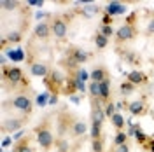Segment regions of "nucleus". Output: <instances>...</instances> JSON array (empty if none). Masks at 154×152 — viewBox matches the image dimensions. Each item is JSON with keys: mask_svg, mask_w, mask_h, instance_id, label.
Listing matches in <instances>:
<instances>
[{"mask_svg": "<svg viewBox=\"0 0 154 152\" xmlns=\"http://www.w3.org/2000/svg\"><path fill=\"white\" fill-rule=\"evenodd\" d=\"M112 143H114V147H119V145L128 143V133H126V129L125 131H117L114 135V138H112Z\"/></svg>", "mask_w": 154, "mask_h": 152, "instance_id": "nucleus-31", "label": "nucleus"}, {"mask_svg": "<svg viewBox=\"0 0 154 152\" xmlns=\"http://www.w3.org/2000/svg\"><path fill=\"white\" fill-rule=\"evenodd\" d=\"M68 74H72V75L75 77L77 81H81V82H88V79H91L89 72H86L82 67H79L77 70H74V72H68Z\"/></svg>", "mask_w": 154, "mask_h": 152, "instance_id": "nucleus-30", "label": "nucleus"}, {"mask_svg": "<svg viewBox=\"0 0 154 152\" xmlns=\"http://www.w3.org/2000/svg\"><path fill=\"white\" fill-rule=\"evenodd\" d=\"M56 152H74V147L68 138H61V140H56V145H54Z\"/></svg>", "mask_w": 154, "mask_h": 152, "instance_id": "nucleus-25", "label": "nucleus"}, {"mask_svg": "<svg viewBox=\"0 0 154 152\" xmlns=\"http://www.w3.org/2000/svg\"><path fill=\"white\" fill-rule=\"evenodd\" d=\"M125 103H126V102H116V110H117V112H121V110H123V107H125Z\"/></svg>", "mask_w": 154, "mask_h": 152, "instance_id": "nucleus-43", "label": "nucleus"}, {"mask_svg": "<svg viewBox=\"0 0 154 152\" xmlns=\"http://www.w3.org/2000/svg\"><path fill=\"white\" fill-rule=\"evenodd\" d=\"M145 33H147V35H154V16L149 19V23H147V28H145Z\"/></svg>", "mask_w": 154, "mask_h": 152, "instance_id": "nucleus-37", "label": "nucleus"}, {"mask_svg": "<svg viewBox=\"0 0 154 152\" xmlns=\"http://www.w3.org/2000/svg\"><path fill=\"white\" fill-rule=\"evenodd\" d=\"M88 95H89V100H102L100 98V84L91 81L88 84Z\"/></svg>", "mask_w": 154, "mask_h": 152, "instance_id": "nucleus-27", "label": "nucleus"}, {"mask_svg": "<svg viewBox=\"0 0 154 152\" xmlns=\"http://www.w3.org/2000/svg\"><path fill=\"white\" fill-rule=\"evenodd\" d=\"M133 18H135V14H131L130 16V21H126L125 25L116 32L114 38H116V44L117 46L126 44V42H130V40H133L137 37V28H135V25H133Z\"/></svg>", "mask_w": 154, "mask_h": 152, "instance_id": "nucleus-7", "label": "nucleus"}, {"mask_svg": "<svg viewBox=\"0 0 154 152\" xmlns=\"http://www.w3.org/2000/svg\"><path fill=\"white\" fill-rule=\"evenodd\" d=\"M89 138H91V142L103 138V123L91 121V124H89Z\"/></svg>", "mask_w": 154, "mask_h": 152, "instance_id": "nucleus-17", "label": "nucleus"}, {"mask_svg": "<svg viewBox=\"0 0 154 152\" xmlns=\"http://www.w3.org/2000/svg\"><path fill=\"white\" fill-rule=\"evenodd\" d=\"M26 5H32V7H44V0H28L26 2Z\"/></svg>", "mask_w": 154, "mask_h": 152, "instance_id": "nucleus-39", "label": "nucleus"}, {"mask_svg": "<svg viewBox=\"0 0 154 152\" xmlns=\"http://www.w3.org/2000/svg\"><path fill=\"white\" fill-rule=\"evenodd\" d=\"M137 91V86L135 84H131L130 81H125V82H121L119 84V93H121V96H131Z\"/></svg>", "mask_w": 154, "mask_h": 152, "instance_id": "nucleus-22", "label": "nucleus"}, {"mask_svg": "<svg viewBox=\"0 0 154 152\" xmlns=\"http://www.w3.org/2000/svg\"><path fill=\"white\" fill-rule=\"evenodd\" d=\"M30 121V117H25V115H18V117H4L2 119V135H14L18 133L19 129H25L26 123Z\"/></svg>", "mask_w": 154, "mask_h": 152, "instance_id": "nucleus-6", "label": "nucleus"}, {"mask_svg": "<svg viewBox=\"0 0 154 152\" xmlns=\"http://www.w3.org/2000/svg\"><path fill=\"white\" fill-rule=\"evenodd\" d=\"M152 79H154V75H152Z\"/></svg>", "mask_w": 154, "mask_h": 152, "instance_id": "nucleus-48", "label": "nucleus"}, {"mask_svg": "<svg viewBox=\"0 0 154 152\" xmlns=\"http://www.w3.org/2000/svg\"><path fill=\"white\" fill-rule=\"evenodd\" d=\"M77 117L67 107L60 108V112L56 115V140H61V138H70V131H72V126H74V121Z\"/></svg>", "mask_w": 154, "mask_h": 152, "instance_id": "nucleus-4", "label": "nucleus"}, {"mask_svg": "<svg viewBox=\"0 0 154 152\" xmlns=\"http://www.w3.org/2000/svg\"><path fill=\"white\" fill-rule=\"evenodd\" d=\"M49 98H51V93H49V91H44L42 95H37V96H35V105L42 108V107L49 105Z\"/></svg>", "mask_w": 154, "mask_h": 152, "instance_id": "nucleus-32", "label": "nucleus"}, {"mask_svg": "<svg viewBox=\"0 0 154 152\" xmlns=\"http://www.w3.org/2000/svg\"><path fill=\"white\" fill-rule=\"evenodd\" d=\"M151 114H152V115H154V108H152V110H151Z\"/></svg>", "mask_w": 154, "mask_h": 152, "instance_id": "nucleus-46", "label": "nucleus"}, {"mask_svg": "<svg viewBox=\"0 0 154 152\" xmlns=\"http://www.w3.org/2000/svg\"><path fill=\"white\" fill-rule=\"evenodd\" d=\"M103 108H105V115L109 117V119H110V117H112V115L117 112V110H116V103H112V102L105 103V107H103Z\"/></svg>", "mask_w": 154, "mask_h": 152, "instance_id": "nucleus-36", "label": "nucleus"}, {"mask_svg": "<svg viewBox=\"0 0 154 152\" xmlns=\"http://www.w3.org/2000/svg\"><path fill=\"white\" fill-rule=\"evenodd\" d=\"M53 115L54 114H46L32 131L35 140H37V145L44 152L53 150L56 145V135L53 133Z\"/></svg>", "mask_w": 154, "mask_h": 152, "instance_id": "nucleus-1", "label": "nucleus"}, {"mask_svg": "<svg viewBox=\"0 0 154 152\" xmlns=\"http://www.w3.org/2000/svg\"><path fill=\"white\" fill-rule=\"evenodd\" d=\"M58 98H60L58 95H51V98H49V105H56L58 103Z\"/></svg>", "mask_w": 154, "mask_h": 152, "instance_id": "nucleus-42", "label": "nucleus"}, {"mask_svg": "<svg viewBox=\"0 0 154 152\" xmlns=\"http://www.w3.org/2000/svg\"><path fill=\"white\" fill-rule=\"evenodd\" d=\"M32 138H35L33 136V133L32 135H26L23 140H19V142L14 143V147H12V150L14 152H35L33 150V147H32Z\"/></svg>", "mask_w": 154, "mask_h": 152, "instance_id": "nucleus-15", "label": "nucleus"}, {"mask_svg": "<svg viewBox=\"0 0 154 152\" xmlns=\"http://www.w3.org/2000/svg\"><path fill=\"white\" fill-rule=\"evenodd\" d=\"M103 11H105V14H109L110 18H114V16H121V14H125L126 12V5L123 4V2L114 0V2H107L105 7H103Z\"/></svg>", "mask_w": 154, "mask_h": 152, "instance_id": "nucleus-14", "label": "nucleus"}, {"mask_svg": "<svg viewBox=\"0 0 154 152\" xmlns=\"http://www.w3.org/2000/svg\"><path fill=\"white\" fill-rule=\"evenodd\" d=\"M28 70H30V75H32V77H38V79H46V77L49 75V72H51V68H49L48 63L38 61V59L30 61Z\"/></svg>", "mask_w": 154, "mask_h": 152, "instance_id": "nucleus-9", "label": "nucleus"}, {"mask_svg": "<svg viewBox=\"0 0 154 152\" xmlns=\"http://www.w3.org/2000/svg\"><path fill=\"white\" fill-rule=\"evenodd\" d=\"M2 84H4V89H5V91H11V89L25 87V86H28V82H26V79H25V72L19 67L4 65V67H2Z\"/></svg>", "mask_w": 154, "mask_h": 152, "instance_id": "nucleus-2", "label": "nucleus"}, {"mask_svg": "<svg viewBox=\"0 0 154 152\" xmlns=\"http://www.w3.org/2000/svg\"><path fill=\"white\" fill-rule=\"evenodd\" d=\"M81 98H82V95H74V96H70V100H72L74 103H79V102H81Z\"/></svg>", "mask_w": 154, "mask_h": 152, "instance_id": "nucleus-44", "label": "nucleus"}, {"mask_svg": "<svg viewBox=\"0 0 154 152\" xmlns=\"http://www.w3.org/2000/svg\"><path fill=\"white\" fill-rule=\"evenodd\" d=\"M135 138H137L138 145H142V147H144L145 143L149 142V138H151V136L145 133L142 128H140V124H137V126H135Z\"/></svg>", "mask_w": 154, "mask_h": 152, "instance_id": "nucleus-24", "label": "nucleus"}, {"mask_svg": "<svg viewBox=\"0 0 154 152\" xmlns=\"http://www.w3.org/2000/svg\"><path fill=\"white\" fill-rule=\"evenodd\" d=\"M107 152H112V150H107Z\"/></svg>", "mask_w": 154, "mask_h": 152, "instance_id": "nucleus-47", "label": "nucleus"}, {"mask_svg": "<svg viewBox=\"0 0 154 152\" xmlns=\"http://www.w3.org/2000/svg\"><path fill=\"white\" fill-rule=\"evenodd\" d=\"M51 32H53L54 38L65 40L68 35V21L63 16H54L51 19Z\"/></svg>", "mask_w": 154, "mask_h": 152, "instance_id": "nucleus-8", "label": "nucleus"}, {"mask_svg": "<svg viewBox=\"0 0 154 152\" xmlns=\"http://www.w3.org/2000/svg\"><path fill=\"white\" fill-rule=\"evenodd\" d=\"M110 124L114 126L116 131H125V126H126V117L121 112H116L112 117H110Z\"/></svg>", "mask_w": 154, "mask_h": 152, "instance_id": "nucleus-21", "label": "nucleus"}, {"mask_svg": "<svg viewBox=\"0 0 154 152\" xmlns=\"http://www.w3.org/2000/svg\"><path fill=\"white\" fill-rule=\"evenodd\" d=\"M44 84L48 87V91L51 95H63V89H65V84H67V74H63L60 68H51L49 75L46 79H42Z\"/></svg>", "mask_w": 154, "mask_h": 152, "instance_id": "nucleus-5", "label": "nucleus"}, {"mask_svg": "<svg viewBox=\"0 0 154 152\" xmlns=\"http://www.w3.org/2000/svg\"><path fill=\"white\" fill-rule=\"evenodd\" d=\"M89 103H91V119L89 121H100V123H103L107 119L105 115V103L102 102V100H89Z\"/></svg>", "mask_w": 154, "mask_h": 152, "instance_id": "nucleus-12", "label": "nucleus"}, {"mask_svg": "<svg viewBox=\"0 0 154 152\" xmlns=\"http://www.w3.org/2000/svg\"><path fill=\"white\" fill-rule=\"evenodd\" d=\"M103 143H105V138L93 140V142H91V152H107L105 147H103Z\"/></svg>", "mask_w": 154, "mask_h": 152, "instance_id": "nucleus-33", "label": "nucleus"}, {"mask_svg": "<svg viewBox=\"0 0 154 152\" xmlns=\"http://www.w3.org/2000/svg\"><path fill=\"white\" fill-rule=\"evenodd\" d=\"M126 110L130 112V115L133 117H142V115L149 114V107H147V102L145 100H135V102H130Z\"/></svg>", "mask_w": 154, "mask_h": 152, "instance_id": "nucleus-10", "label": "nucleus"}, {"mask_svg": "<svg viewBox=\"0 0 154 152\" xmlns=\"http://www.w3.org/2000/svg\"><path fill=\"white\" fill-rule=\"evenodd\" d=\"M89 75H91V81L93 82H103L105 79H109V70L105 67H95L91 72H89Z\"/></svg>", "mask_w": 154, "mask_h": 152, "instance_id": "nucleus-18", "label": "nucleus"}, {"mask_svg": "<svg viewBox=\"0 0 154 152\" xmlns=\"http://www.w3.org/2000/svg\"><path fill=\"white\" fill-rule=\"evenodd\" d=\"M21 38H23V35H21L19 30H12V32H9V33H4V35H2V47H5L7 42H11V44H18Z\"/></svg>", "mask_w": 154, "mask_h": 152, "instance_id": "nucleus-19", "label": "nucleus"}, {"mask_svg": "<svg viewBox=\"0 0 154 152\" xmlns=\"http://www.w3.org/2000/svg\"><path fill=\"white\" fill-rule=\"evenodd\" d=\"M2 152H14V150H2Z\"/></svg>", "mask_w": 154, "mask_h": 152, "instance_id": "nucleus-45", "label": "nucleus"}, {"mask_svg": "<svg viewBox=\"0 0 154 152\" xmlns=\"http://www.w3.org/2000/svg\"><path fill=\"white\" fill-rule=\"evenodd\" d=\"M110 150L112 152H130V145L125 143V145H119V147H112Z\"/></svg>", "mask_w": 154, "mask_h": 152, "instance_id": "nucleus-38", "label": "nucleus"}, {"mask_svg": "<svg viewBox=\"0 0 154 152\" xmlns=\"http://www.w3.org/2000/svg\"><path fill=\"white\" fill-rule=\"evenodd\" d=\"M110 95H112V91H110V79H105L103 82H100V98H102V102L109 103L110 102Z\"/></svg>", "mask_w": 154, "mask_h": 152, "instance_id": "nucleus-20", "label": "nucleus"}, {"mask_svg": "<svg viewBox=\"0 0 154 152\" xmlns=\"http://www.w3.org/2000/svg\"><path fill=\"white\" fill-rule=\"evenodd\" d=\"M12 143H14L12 135H4V140H2V150H7Z\"/></svg>", "mask_w": 154, "mask_h": 152, "instance_id": "nucleus-35", "label": "nucleus"}, {"mask_svg": "<svg viewBox=\"0 0 154 152\" xmlns=\"http://www.w3.org/2000/svg\"><path fill=\"white\" fill-rule=\"evenodd\" d=\"M123 59L126 63H130V65H140V56L137 53H133V51H125L123 53Z\"/></svg>", "mask_w": 154, "mask_h": 152, "instance_id": "nucleus-28", "label": "nucleus"}, {"mask_svg": "<svg viewBox=\"0 0 154 152\" xmlns=\"http://www.w3.org/2000/svg\"><path fill=\"white\" fill-rule=\"evenodd\" d=\"M93 42H95L96 49H100V51H103V49L109 46V38L103 35V33H100V32H96L95 37H93Z\"/></svg>", "mask_w": 154, "mask_h": 152, "instance_id": "nucleus-26", "label": "nucleus"}, {"mask_svg": "<svg viewBox=\"0 0 154 152\" xmlns=\"http://www.w3.org/2000/svg\"><path fill=\"white\" fill-rule=\"evenodd\" d=\"M102 25H109V26H112V18H110L109 14H103V18H102Z\"/></svg>", "mask_w": 154, "mask_h": 152, "instance_id": "nucleus-41", "label": "nucleus"}, {"mask_svg": "<svg viewBox=\"0 0 154 152\" xmlns=\"http://www.w3.org/2000/svg\"><path fill=\"white\" fill-rule=\"evenodd\" d=\"M33 105H35V102L32 100V96H30L28 93H16V95L12 96L11 100L4 102V105H2V110L5 112V110L11 107L12 110L19 112V115L30 117V115H32V112H33Z\"/></svg>", "mask_w": 154, "mask_h": 152, "instance_id": "nucleus-3", "label": "nucleus"}, {"mask_svg": "<svg viewBox=\"0 0 154 152\" xmlns=\"http://www.w3.org/2000/svg\"><path fill=\"white\" fill-rule=\"evenodd\" d=\"M89 131V128H88L86 121H82V119H75L74 121V126H72V131H70V138L72 140H84V136L88 135Z\"/></svg>", "mask_w": 154, "mask_h": 152, "instance_id": "nucleus-11", "label": "nucleus"}, {"mask_svg": "<svg viewBox=\"0 0 154 152\" xmlns=\"http://www.w3.org/2000/svg\"><path fill=\"white\" fill-rule=\"evenodd\" d=\"M126 81H130L131 84H135L137 87L138 86H144L147 84V75H145L144 72H140V70H133V72H130V74H126Z\"/></svg>", "mask_w": 154, "mask_h": 152, "instance_id": "nucleus-16", "label": "nucleus"}, {"mask_svg": "<svg viewBox=\"0 0 154 152\" xmlns=\"http://www.w3.org/2000/svg\"><path fill=\"white\" fill-rule=\"evenodd\" d=\"M100 33H103L107 38H110V37H114L116 35V32L112 26H109V25H100Z\"/></svg>", "mask_w": 154, "mask_h": 152, "instance_id": "nucleus-34", "label": "nucleus"}, {"mask_svg": "<svg viewBox=\"0 0 154 152\" xmlns=\"http://www.w3.org/2000/svg\"><path fill=\"white\" fill-rule=\"evenodd\" d=\"M51 35H53V32H51V21H40V23L35 25V28H33V37L35 38L48 40Z\"/></svg>", "mask_w": 154, "mask_h": 152, "instance_id": "nucleus-13", "label": "nucleus"}, {"mask_svg": "<svg viewBox=\"0 0 154 152\" xmlns=\"http://www.w3.org/2000/svg\"><path fill=\"white\" fill-rule=\"evenodd\" d=\"M144 149H147V152H154V136L149 138V142L144 145Z\"/></svg>", "mask_w": 154, "mask_h": 152, "instance_id": "nucleus-40", "label": "nucleus"}, {"mask_svg": "<svg viewBox=\"0 0 154 152\" xmlns=\"http://www.w3.org/2000/svg\"><path fill=\"white\" fill-rule=\"evenodd\" d=\"M4 54H5V56H9L12 61H23V58H25V53H23V49H21V47L7 49V51H4Z\"/></svg>", "mask_w": 154, "mask_h": 152, "instance_id": "nucleus-23", "label": "nucleus"}, {"mask_svg": "<svg viewBox=\"0 0 154 152\" xmlns=\"http://www.w3.org/2000/svg\"><path fill=\"white\" fill-rule=\"evenodd\" d=\"M19 5H21V2H16V0H2L0 2V7L4 12H7V11H18Z\"/></svg>", "mask_w": 154, "mask_h": 152, "instance_id": "nucleus-29", "label": "nucleus"}]
</instances>
